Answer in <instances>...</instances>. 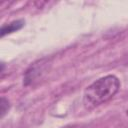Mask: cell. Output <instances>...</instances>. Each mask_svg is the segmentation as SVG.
<instances>
[{"label":"cell","mask_w":128,"mask_h":128,"mask_svg":"<svg viewBox=\"0 0 128 128\" xmlns=\"http://www.w3.org/2000/svg\"><path fill=\"white\" fill-rule=\"evenodd\" d=\"M120 89V81L114 75L102 77L86 88L83 95L84 107L94 109L112 99Z\"/></svg>","instance_id":"obj_1"},{"label":"cell","mask_w":128,"mask_h":128,"mask_svg":"<svg viewBox=\"0 0 128 128\" xmlns=\"http://www.w3.org/2000/svg\"><path fill=\"white\" fill-rule=\"evenodd\" d=\"M46 64L47 63H44L43 60H41V61H39L37 63L32 64L29 67V69L26 71V73H25V76H24V85L28 86L31 83H33L37 78L41 77L43 71L46 70Z\"/></svg>","instance_id":"obj_2"},{"label":"cell","mask_w":128,"mask_h":128,"mask_svg":"<svg viewBox=\"0 0 128 128\" xmlns=\"http://www.w3.org/2000/svg\"><path fill=\"white\" fill-rule=\"evenodd\" d=\"M24 24H25V22L23 20H16V21H13V22H11L7 25L2 26V28L0 30L1 37H4L7 34H11L13 32H16V31L20 30L24 26Z\"/></svg>","instance_id":"obj_3"},{"label":"cell","mask_w":128,"mask_h":128,"mask_svg":"<svg viewBox=\"0 0 128 128\" xmlns=\"http://www.w3.org/2000/svg\"><path fill=\"white\" fill-rule=\"evenodd\" d=\"M9 108H10V103H9V101H8L6 98L2 97V98H1V101H0V112H1V118H3V117H4V115L8 112Z\"/></svg>","instance_id":"obj_4"},{"label":"cell","mask_w":128,"mask_h":128,"mask_svg":"<svg viewBox=\"0 0 128 128\" xmlns=\"http://www.w3.org/2000/svg\"><path fill=\"white\" fill-rule=\"evenodd\" d=\"M126 114H127V116H128V110H127V111H126Z\"/></svg>","instance_id":"obj_5"}]
</instances>
